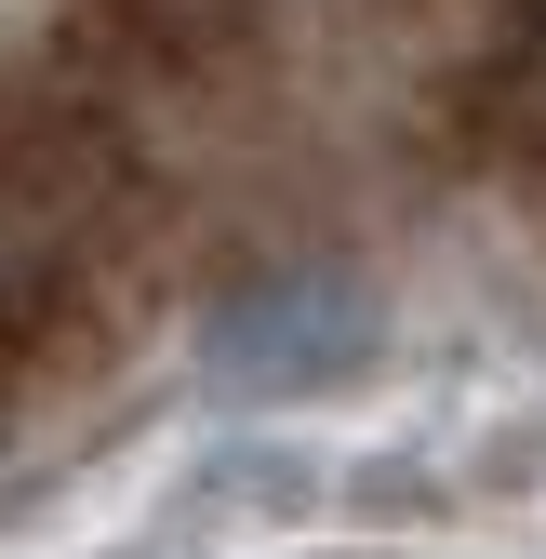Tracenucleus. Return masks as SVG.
<instances>
[{"label": "nucleus", "instance_id": "1", "mask_svg": "<svg viewBox=\"0 0 546 559\" xmlns=\"http://www.w3.org/2000/svg\"><path fill=\"white\" fill-rule=\"evenodd\" d=\"M253 133V0H0V427L120 373Z\"/></svg>", "mask_w": 546, "mask_h": 559}, {"label": "nucleus", "instance_id": "2", "mask_svg": "<svg viewBox=\"0 0 546 559\" xmlns=\"http://www.w3.org/2000/svg\"><path fill=\"white\" fill-rule=\"evenodd\" d=\"M427 14H440V53H453V94L480 120V147L546 214V0H427Z\"/></svg>", "mask_w": 546, "mask_h": 559}]
</instances>
